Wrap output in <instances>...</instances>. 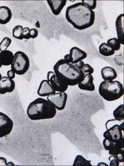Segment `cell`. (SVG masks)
<instances>
[{
    "instance_id": "6da1fadb",
    "label": "cell",
    "mask_w": 124,
    "mask_h": 166,
    "mask_svg": "<svg viewBox=\"0 0 124 166\" xmlns=\"http://www.w3.org/2000/svg\"><path fill=\"white\" fill-rule=\"evenodd\" d=\"M94 12L82 2H78L68 6L65 12L67 21L74 28L79 30L87 29L94 23Z\"/></svg>"
},
{
    "instance_id": "7a4b0ae2",
    "label": "cell",
    "mask_w": 124,
    "mask_h": 166,
    "mask_svg": "<svg viewBox=\"0 0 124 166\" xmlns=\"http://www.w3.org/2000/svg\"><path fill=\"white\" fill-rule=\"evenodd\" d=\"M58 78L68 86H74L83 81L85 76L75 64L66 62L64 59L58 61L53 67Z\"/></svg>"
},
{
    "instance_id": "3957f363",
    "label": "cell",
    "mask_w": 124,
    "mask_h": 166,
    "mask_svg": "<svg viewBox=\"0 0 124 166\" xmlns=\"http://www.w3.org/2000/svg\"><path fill=\"white\" fill-rule=\"evenodd\" d=\"M27 113L28 117L32 120L49 119L54 117L56 110L50 101L39 97L30 103Z\"/></svg>"
},
{
    "instance_id": "277c9868",
    "label": "cell",
    "mask_w": 124,
    "mask_h": 166,
    "mask_svg": "<svg viewBox=\"0 0 124 166\" xmlns=\"http://www.w3.org/2000/svg\"><path fill=\"white\" fill-rule=\"evenodd\" d=\"M99 92L106 100L113 101L119 99L124 94L122 84L117 80H104L100 84Z\"/></svg>"
},
{
    "instance_id": "5b68a950",
    "label": "cell",
    "mask_w": 124,
    "mask_h": 166,
    "mask_svg": "<svg viewBox=\"0 0 124 166\" xmlns=\"http://www.w3.org/2000/svg\"><path fill=\"white\" fill-rule=\"evenodd\" d=\"M30 65L29 58L25 53L19 51L14 54L11 66V69L15 74L18 75L24 74L29 69Z\"/></svg>"
},
{
    "instance_id": "8992f818",
    "label": "cell",
    "mask_w": 124,
    "mask_h": 166,
    "mask_svg": "<svg viewBox=\"0 0 124 166\" xmlns=\"http://www.w3.org/2000/svg\"><path fill=\"white\" fill-rule=\"evenodd\" d=\"M122 122L113 119L108 120L106 124L107 130L111 136V141L115 143L124 138V122L121 123Z\"/></svg>"
},
{
    "instance_id": "52a82bcc",
    "label": "cell",
    "mask_w": 124,
    "mask_h": 166,
    "mask_svg": "<svg viewBox=\"0 0 124 166\" xmlns=\"http://www.w3.org/2000/svg\"><path fill=\"white\" fill-rule=\"evenodd\" d=\"M67 95L65 92H59L47 96V100L51 102L58 110H63L65 108Z\"/></svg>"
},
{
    "instance_id": "ba28073f",
    "label": "cell",
    "mask_w": 124,
    "mask_h": 166,
    "mask_svg": "<svg viewBox=\"0 0 124 166\" xmlns=\"http://www.w3.org/2000/svg\"><path fill=\"white\" fill-rule=\"evenodd\" d=\"M13 126V122L9 117L0 112V138L9 134Z\"/></svg>"
},
{
    "instance_id": "9c48e42d",
    "label": "cell",
    "mask_w": 124,
    "mask_h": 166,
    "mask_svg": "<svg viewBox=\"0 0 124 166\" xmlns=\"http://www.w3.org/2000/svg\"><path fill=\"white\" fill-rule=\"evenodd\" d=\"M15 82L7 76L2 77L0 80V94H3L11 93L14 90Z\"/></svg>"
},
{
    "instance_id": "30bf717a",
    "label": "cell",
    "mask_w": 124,
    "mask_h": 166,
    "mask_svg": "<svg viewBox=\"0 0 124 166\" xmlns=\"http://www.w3.org/2000/svg\"><path fill=\"white\" fill-rule=\"evenodd\" d=\"M56 92L50 83L47 80H44L41 82L37 93L39 96L43 97L54 94Z\"/></svg>"
},
{
    "instance_id": "8fae6325",
    "label": "cell",
    "mask_w": 124,
    "mask_h": 166,
    "mask_svg": "<svg viewBox=\"0 0 124 166\" xmlns=\"http://www.w3.org/2000/svg\"><path fill=\"white\" fill-rule=\"evenodd\" d=\"M47 2L53 13L58 15L66 5V0H47Z\"/></svg>"
},
{
    "instance_id": "7c38bea8",
    "label": "cell",
    "mask_w": 124,
    "mask_h": 166,
    "mask_svg": "<svg viewBox=\"0 0 124 166\" xmlns=\"http://www.w3.org/2000/svg\"><path fill=\"white\" fill-rule=\"evenodd\" d=\"M93 78L91 74L85 76L83 80L78 84L79 88L82 90L93 91L95 87L93 83Z\"/></svg>"
},
{
    "instance_id": "4fadbf2b",
    "label": "cell",
    "mask_w": 124,
    "mask_h": 166,
    "mask_svg": "<svg viewBox=\"0 0 124 166\" xmlns=\"http://www.w3.org/2000/svg\"><path fill=\"white\" fill-rule=\"evenodd\" d=\"M49 82L56 91L65 92L68 87V86L60 80L55 74L51 77Z\"/></svg>"
},
{
    "instance_id": "5bb4252c",
    "label": "cell",
    "mask_w": 124,
    "mask_h": 166,
    "mask_svg": "<svg viewBox=\"0 0 124 166\" xmlns=\"http://www.w3.org/2000/svg\"><path fill=\"white\" fill-rule=\"evenodd\" d=\"M124 14H120L116 21V27L118 39L121 44H124Z\"/></svg>"
},
{
    "instance_id": "9a60e30c",
    "label": "cell",
    "mask_w": 124,
    "mask_h": 166,
    "mask_svg": "<svg viewBox=\"0 0 124 166\" xmlns=\"http://www.w3.org/2000/svg\"><path fill=\"white\" fill-rule=\"evenodd\" d=\"M70 54L73 60L72 63L74 64L86 58L87 56L85 52L77 47L72 48L70 50Z\"/></svg>"
},
{
    "instance_id": "2e32d148",
    "label": "cell",
    "mask_w": 124,
    "mask_h": 166,
    "mask_svg": "<svg viewBox=\"0 0 124 166\" xmlns=\"http://www.w3.org/2000/svg\"><path fill=\"white\" fill-rule=\"evenodd\" d=\"M12 13L10 9L6 6H0V24L5 25L11 20Z\"/></svg>"
},
{
    "instance_id": "e0dca14e",
    "label": "cell",
    "mask_w": 124,
    "mask_h": 166,
    "mask_svg": "<svg viewBox=\"0 0 124 166\" xmlns=\"http://www.w3.org/2000/svg\"><path fill=\"white\" fill-rule=\"evenodd\" d=\"M101 74L103 79L105 80H113L117 77V73L113 68L107 66L103 68L101 70Z\"/></svg>"
},
{
    "instance_id": "ac0fdd59",
    "label": "cell",
    "mask_w": 124,
    "mask_h": 166,
    "mask_svg": "<svg viewBox=\"0 0 124 166\" xmlns=\"http://www.w3.org/2000/svg\"><path fill=\"white\" fill-rule=\"evenodd\" d=\"M14 54L9 50H6L0 52V62L2 66H8L11 65Z\"/></svg>"
},
{
    "instance_id": "d6986e66",
    "label": "cell",
    "mask_w": 124,
    "mask_h": 166,
    "mask_svg": "<svg viewBox=\"0 0 124 166\" xmlns=\"http://www.w3.org/2000/svg\"><path fill=\"white\" fill-rule=\"evenodd\" d=\"M123 138L115 143L114 147L109 151V154L116 155L119 154L123 153Z\"/></svg>"
},
{
    "instance_id": "ffe728a7",
    "label": "cell",
    "mask_w": 124,
    "mask_h": 166,
    "mask_svg": "<svg viewBox=\"0 0 124 166\" xmlns=\"http://www.w3.org/2000/svg\"><path fill=\"white\" fill-rule=\"evenodd\" d=\"M99 51L100 54L106 56L112 55L115 53V51L105 42L102 43L100 45Z\"/></svg>"
},
{
    "instance_id": "44dd1931",
    "label": "cell",
    "mask_w": 124,
    "mask_h": 166,
    "mask_svg": "<svg viewBox=\"0 0 124 166\" xmlns=\"http://www.w3.org/2000/svg\"><path fill=\"white\" fill-rule=\"evenodd\" d=\"M91 162V160H87L82 155H78L76 157L73 165L92 166Z\"/></svg>"
},
{
    "instance_id": "7402d4cb",
    "label": "cell",
    "mask_w": 124,
    "mask_h": 166,
    "mask_svg": "<svg viewBox=\"0 0 124 166\" xmlns=\"http://www.w3.org/2000/svg\"><path fill=\"white\" fill-rule=\"evenodd\" d=\"M113 115L115 119L120 121L124 120V104L119 106L113 111Z\"/></svg>"
},
{
    "instance_id": "603a6c76",
    "label": "cell",
    "mask_w": 124,
    "mask_h": 166,
    "mask_svg": "<svg viewBox=\"0 0 124 166\" xmlns=\"http://www.w3.org/2000/svg\"><path fill=\"white\" fill-rule=\"evenodd\" d=\"M23 27L21 25H18L15 26L12 31V34L13 37L19 40L23 39Z\"/></svg>"
},
{
    "instance_id": "cb8c5ba5",
    "label": "cell",
    "mask_w": 124,
    "mask_h": 166,
    "mask_svg": "<svg viewBox=\"0 0 124 166\" xmlns=\"http://www.w3.org/2000/svg\"><path fill=\"white\" fill-rule=\"evenodd\" d=\"M107 43L115 51L118 50L120 48L121 44L117 38L114 37L109 39Z\"/></svg>"
},
{
    "instance_id": "d4e9b609",
    "label": "cell",
    "mask_w": 124,
    "mask_h": 166,
    "mask_svg": "<svg viewBox=\"0 0 124 166\" xmlns=\"http://www.w3.org/2000/svg\"><path fill=\"white\" fill-rule=\"evenodd\" d=\"M12 42L11 38L8 37H4L0 42V51L7 50Z\"/></svg>"
},
{
    "instance_id": "484cf974",
    "label": "cell",
    "mask_w": 124,
    "mask_h": 166,
    "mask_svg": "<svg viewBox=\"0 0 124 166\" xmlns=\"http://www.w3.org/2000/svg\"><path fill=\"white\" fill-rule=\"evenodd\" d=\"M115 142L107 139L105 138L103 141V145L106 150L109 151L114 147Z\"/></svg>"
},
{
    "instance_id": "4316f807",
    "label": "cell",
    "mask_w": 124,
    "mask_h": 166,
    "mask_svg": "<svg viewBox=\"0 0 124 166\" xmlns=\"http://www.w3.org/2000/svg\"><path fill=\"white\" fill-rule=\"evenodd\" d=\"M81 70L84 76L89 74H91L94 71L93 68L87 63L84 64Z\"/></svg>"
},
{
    "instance_id": "83f0119b",
    "label": "cell",
    "mask_w": 124,
    "mask_h": 166,
    "mask_svg": "<svg viewBox=\"0 0 124 166\" xmlns=\"http://www.w3.org/2000/svg\"><path fill=\"white\" fill-rule=\"evenodd\" d=\"M81 2L92 10L95 9L96 6V0H82Z\"/></svg>"
},
{
    "instance_id": "f1b7e54d",
    "label": "cell",
    "mask_w": 124,
    "mask_h": 166,
    "mask_svg": "<svg viewBox=\"0 0 124 166\" xmlns=\"http://www.w3.org/2000/svg\"><path fill=\"white\" fill-rule=\"evenodd\" d=\"M109 160L110 161L109 165L110 166H118L119 164V162L116 158L115 155H112L109 158Z\"/></svg>"
},
{
    "instance_id": "f546056e",
    "label": "cell",
    "mask_w": 124,
    "mask_h": 166,
    "mask_svg": "<svg viewBox=\"0 0 124 166\" xmlns=\"http://www.w3.org/2000/svg\"><path fill=\"white\" fill-rule=\"evenodd\" d=\"M30 29L28 27L23 28V39H28L30 38Z\"/></svg>"
},
{
    "instance_id": "4dcf8cb0",
    "label": "cell",
    "mask_w": 124,
    "mask_h": 166,
    "mask_svg": "<svg viewBox=\"0 0 124 166\" xmlns=\"http://www.w3.org/2000/svg\"><path fill=\"white\" fill-rule=\"evenodd\" d=\"M30 38L34 39L36 38L38 35V31L35 28L30 29Z\"/></svg>"
},
{
    "instance_id": "1f68e13d",
    "label": "cell",
    "mask_w": 124,
    "mask_h": 166,
    "mask_svg": "<svg viewBox=\"0 0 124 166\" xmlns=\"http://www.w3.org/2000/svg\"><path fill=\"white\" fill-rule=\"evenodd\" d=\"M7 76L10 79L13 80L15 77V73L11 69L8 70L7 72Z\"/></svg>"
},
{
    "instance_id": "d6a6232c",
    "label": "cell",
    "mask_w": 124,
    "mask_h": 166,
    "mask_svg": "<svg viewBox=\"0 0 124 166\" xmlns=\"http://www.w3.org/2000/svg\"><path fill=\"white\" fill-rule=\"evenodd\" d=\"M76 66L79 69L81 70L85 64L84 62L82 61H79L75 64Z\"/></svg>"
},
{
    "instance_id": "836d02e7",
    "label": "cell",
    "mask_w": 124,
    "mask_h": 166,
    "mask_svg": "<svg viewBox=\"0 0 124 166\" xmlns=\"http://www.w3.org/2000/svg\"><path fill=\"white\" fill-rule=\"evenodd\" d=\"M116 158L120 162H123V153L115 155Z\"/></svg>"
},
{
    "instance_id": "e575fe53",
    "label": "cell",
    "mask_w": 124,
    "mask_h": 166,
    "mask_svg": "<svg viewBox=\"0 0 124 166\" xmlns=\"http://www.w3.org/2000/svg\"><path fill=\"white\" fill-rule=\"evenodd\" d=\"M64 60L67 62L72 63L73 62L72 59L70 54H67L64 56Z\"/></svg>"
},
{
    "instance_id": "d590c367",
    "label": "cell",
    "mask_w": 124,
    "mask_h": 166,
    "mask_svg": "<svg viewBox=\"0 0 124 166\" xmlns=\"http://www.w3.org/2000/svg\"><path fill=\"white\" fill-rule=\"evenodd\" d=\"M0 165H7V160L4 158L0 157Z\"/></svg>"
},
{
    "instance_id": "8d00e7d4",
    "label": "cell",
    "mask_w": 124,
    "mask_h": 166,
    "mask_svg": "<svg viewBox=\"0 0 124 166\" xmlns=\"http://www.w3.org/2000/svg\"><path fill=\"white\" fill-rule=\"evenodd\" d=\"M55 73L54 72L52 71H49L47 73V80L49 82L50 79L51 77L54 75L55 74Z\"/></svg>"
},
{
    "instance_id": "74e56055",
    "label": "cell",
    "mask_w": 124,
    "mask_h": 166,
    "mask_svg": "<svg viewBox=\"0 0 124 166\" xmlns=\"http://www.w3.org/2000/svg\"><path fill=\"white\" fill-rule=\"evenodd\" d=\"M107 165L108 166V165L106 164L105 163L103 162H100L97 165Z\"/></svg>"
},
{
    "instance_id": "f35d334b",
    "label": "cell",
    "mask_w": 124,
    "mask_h": 166,
    "mask_svg": "<svg viewBox=\"0 0 124 166\" xmlns=\"http://www.w3.org/2000/svg\"><path fill=\"white\" fill-rule=\"evenodd\" d=\"M2 74H1L0 72V80H1V79L2 78Z\"/></svg>"
},
{
    "instance_id": "ab89813d",
    "label": "cell",
    "mask_w": 124,
    "mask_h": 166,
    "mask_svg": "<svg viewBox=\"0 0 124 166\" xmlns=\"http://www.w3.org/2000/svg\"><path fill=\"white\" fill-rule=\"evenodd\" d=\"M2 64H1V63H0V68L2 66Z\"/></svg>"
}]
</instances>
